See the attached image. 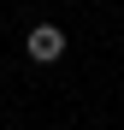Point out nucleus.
Wrapping results in <instances>:
<instances>
[{"label":"nucleus","instance_id":"1","mask_svg":"<svg viewBox=\"0 0 124 130\" xmlns=\"http://www.w3.org/2000/svg\"><path fill=\"white\" fill-rule=\"evenodd\" d=\"M24 47H30L36 65H53V59H65V30H59V24H36Z\"/></svg>","mask_w":124,"mask_h":130}]
</instances>
